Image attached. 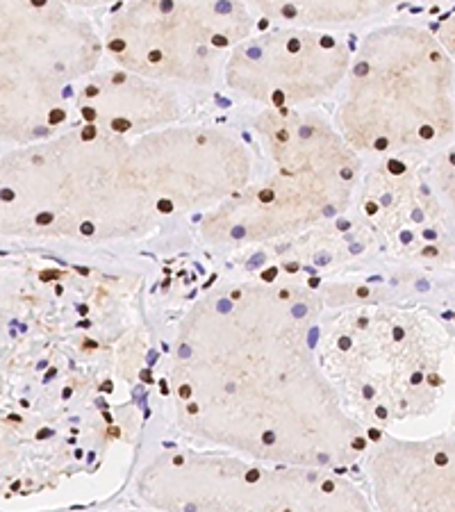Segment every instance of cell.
Returning <instances> with one entry per match:
<instances>
[{"label": "cell", "mask_w": 455, "mask_h": 512, "mask_svg": "<svg viewBox=\"0 0 455 512\" xmlns=\"http://www.w3.org/2000/svg\"><path fill=\"white\" fill-rule=\"evenodd\" d=\"M440 44L444 46V51L455 57V14L451 16L449 21L444 23L442 26V32H440Z\"/></svg>", "instance_id": "obj_10"}, {"label": "cell", "mask_w": 455, "mask_h": 512, "mask_svg": "<svg viewBox=\"0 0 455 512\" xmlns=\"http://www.w3.org/2000/svg\"><path fill=\"white\" fill-rule=\"evenodd\" d=\"M171 390L182 431L271 465L335 469L364 431L317 355L312 310L289 289H214L178 330Z\"/></svg>", "instance_id": "obj_1"}, {"label": "cell", "mask_w": 455, "mask_h": 512, "mask_svg": "<svg viewBox=\"0 0 455 512\" xmlns=\"http://www.w3.org/2000/svg\"><path fill=\"white\" fill-rule=\"evenodd\" d=\"M123 512H164V510H153V508H146V510H123Z\"/></svg>", "instance_id": "obj_11"}, {"label": "cell", "mask_w": 455, "mask_h": 512, "mask_svg": "<svg viewBox=\"0 0 455 512\" xmlns=\"http://www.w3.org/2000/svg\"><path fill=\"white\" fill-rule=\"evenodd\" d=\"M251 30L235 3L128 5L112 23L107 46L139 78L212 82Z\"/></svg>", "instance_id": "obj_6"}, {"label": "cell", "mask_w": 455, "mask_h": 512, "mask_svg": "<svg viewBox=\"0 0 455 512\" xmlns=\"http://www.w3.org/2000/svg\"><path fill=\"white\" fill-rule=\"evenodd\" d=\"M276 171L205 224L212 242L248 244L317 224L328 208L349 203L358 158L317 117L280 110L262 117Z\"/></svg>", "instance_id": "obj_4"}, {"label": "cell", "mask_w": 455, "mask_h": 512, "mask_svg": "<svg viewBox=\"0 0 455 512\" xmlns=\"http://www.w3.org/2000/svg\"><path fill=\"white\" fill-rule=\"evenodd\" d=\"M349 66L335 37L310 30H278L242 41L226 62V82L253 101L289 105L330 94Z\"/></svg>", "instance_id": "obj_7"}, {"label": "cell", "mask_w": 455, "mask_h": 512, "mask_svg": "<svg viewBox=\"0 0 455 512\" xmlns=\"http://www.w3.org/2000/svg\"><path fill=\"white\" fill-rule=\"evenodd\" d=\"M435 178L455 217V144L444 148L440 158L435 160Z\"/></svg>", "instance_id": "obj_9"}, {"label": "cell", "mask_w": 455, "mask_h": 512, "mask_svg": "<svg viewBox=\"0 0 455 512\" xmlns=\"http://www.w3.org/2000/svg\"><path fill=\"white\" fill-rule=\"evenodd\" d=\"M449 335L421 312L364 308L317 321L319 365L358 424L426 417L444 390Z\"/></svg>", "instance_id": "obj_2"}, {"label": "cell", "mask_w": 455, "mask_h": 512, "mask_svg": "<svg viewBox=\"0 0 455 512\" xmlns=\"http://www.w3.org/2000/svg\"><path fill=\"white\" fill-rule=\"evenodd\" d=\"M369 481L376 512H455V435L378 442Z\"/></svg>", "instance_id": "obj_8"}, {"label": "cell", "mask_w": 455, "mask_h": 512, "mask_svg": "<svg viewBox=\"0 0 455 512\" xmlns=\"http://www.w3.org/2000/svg\"><path fill=\"white\" fill-rule=\"evenodd\" d=\"M137 492L148 508L164 512H376L330 469L228 453H167L144 469Z\"/></svg>", "instance_id": "obj_5"}, {"label": "cell", "mask_w": 455, "mask_h": 512, "mask_svg": "<svg viewBox=\"0 0 455 512\" xmlns=\"http://www.w3.org/2000/svg\"><path fill=\"white\" fill-rule=\"evenodd\" d=\"M344 137L369 153H426L455 137V69L424 28L390 26L364 39L339 110Z\"/></svg>", "instance_id": "obj_3"}]
</instances>
